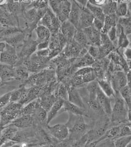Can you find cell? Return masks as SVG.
<instances>
[{
    "mask_svg": "<svg viewBox=\"0 0 131 147\" xmlns=\"http://www.w3.org/2000/svg\"><path fill=\"white\" fill-rule=\"evenodd\" d=\"M94 19L95 18L90 11L86 7H82L79 20V29H83L92 26Z\"/></svg>",
    "mask_w": 131,
    "mask_h": 147,
    "instance_id": "obj_19",
    "label": "cell"
},
{
    "mask_svg": "<svg viewBox=\"0 0 131 147\" xmlns=\"http://www.w3.org/2000/svg\"><path fill=\"white\" fill-rule=\"evenodd\" d=\"M104 22L100 20V19L95 18L94 20L93 26L97 29L98 30L101 32L102 30V28L104 27Z\"/></svg>",
    "mask_w": 131,
    "mask_h": 147,
    "instance_id": "obj_47",
    "label": "cell"
},
{
    "mask_svg": "<svg viewBox=\"0 0 131 147\" xmlns=\"http://www.w3.org/2000/svg\"></svg>",
    "mask_w": 131,
    "mask_h": 147,
    "instance_id": "obj_62",
    "label": "cell"
},
{
    "mask_svg": "<svg viewBox=\"0 0 131 147\" xmlns=\"http://www.w3.org/2000/svg\"><path fill=\"white\" fill-rule=\"evenodd\" d=\"M95 62V59L87 53L83 56L80 57V59L75 63L73 67L79 69L83 67H92Z\"/></svg>",
    "mask_w": 131,
    "mask_h": 147,
    "instance_id": "obj_28",
    "label": "cell"
},
{
    "mask_svg": "<svg viewBox=\"0 0 131 147\" xmlns=\"http://www.w3.org/2000/svg\"><path fill=\"white\" fill-rule=\"evenodd\" d=\"M109 81L114 89L115 94L119 93V91L127 85L126 72L123 70L116 71L112 74Z\"/></svg>",
    "mask_w": 131,
    "mask_h": 147,
    "instance_id": "obj_8",
    "label": "cell"
},
{
    "mask_svg": "<svg viewBox=\"0 0 131 147\" xmlns=\"http://www.w3.org/2000/svg\"><path fill=\"white\" fill-rule=\"evenodd\" d=\"M18 60L16 48L7 43L5 49L0 53V63L15 66Z\"/></svg>",
    "mask_w": 131,
    "mask_h": 147,
    "instance_id": "obj_5",
    "label": "cell"
},
{
    "mask_svg": "<svg viewBox=\"0 0 131 147\" xmlns=\"http://www.w3.org/2000/svg\"><path fill=\"white\" fill-rule=\"evenodd\" d=\"M99 88V85L97 80L87 84V90L88 94V101L97 99V91Z\"/></svg>",
    "mask_w": 131,
    "mask_h": 147,
    "instance_id": "obj_32",
    "label": "cell"
},
{
    "mask_svg": "<svg viewBox=\"0 0 131 147\" xmlns=\"http://www.w3.org/2000/svg\"><path fill=\"white\" fill-rule=\"evenodd\" d=\"M114 139H105L98 142L96 147H115Z\"/></svg>",
    "mask_w": 131,
    "mask_h": 147,
    "instance_id": "obj_42",
    "label": "cell"
},
{
    "mask_svg": "<svg viewBox=\"0 0 131 147\" xmlns=\"http://www.w3.org/2000/svg\"><path fill=\"white\" fill-rule=\"evenodd\" d=\"M7 2V0H0V5H3Z\"/></svg>",
    "mask_w": 131,
    "mask_h": 147,
    "instance_id": "obj_58",
    "label": "cell"
},
{
    "mask_svg": "<svg viewBox=\"0 0 131 147\" xmlns=\"http://www.w3.org/2000/svg\"><path fill=\"white\" fill-rule=\"evenodd\" d=\"M48 48H49V41H43L38 43L37 44V50L44 49Z\"/></svg>",
    "mask_w": 131,
    "mask_h": 147,
    "instance_id": "obj_50",
    "label": "cell"
},
{
    "mask_svg": "<svg viewBox=\"0 0 131 147\" xmlns=\"http://www.w3.org/2000/svg\"><path fill=\"white\" fill-rule=\"evenodd\" d=\"M131 141V135H125L114 139V146L116 147H125Z\"/></svg>",
    "mask_w": 131,
    "mask_h": 147,
    "instance_id": "obj_37",
    "label": "cell"
},
{
    "mask_svg": "<svg viewBox=\"0 0 131 147\" xmlns=\"http://www.w3.org/2000/svg\"><path fill=\"white\" fill-rule=\"evenodd\" d=\"M69 114V120L66 123L69 130V138L75 142L88 131L89 125L86 123L83 116L71 113Z\"/></svg>",
    "mask_w": 131,
    "mask_h": 147,
    "instance_id": "obj_1",
    "label": "cell"
},
{
    "mask_svg": "<svg viewBox=\"0 0 131 147\" xmlns=\"http://www.w3.org/2000/svg\"><path fill=\"white\" fill-rule=\"evenodd\" d=\"M0 83H1V78H0Z\"/></svg>",
    "mask_w": 131,
    "mask_h": 147,
    "instance_id": "obj_61",
    "label": "cell"
},
{
    "mask_svg": "<svg viewBox=\"0 0 131 147\" xmlns=\"http://www.w3.org/2000/svg\"><path fill=\"white\" fill-rule=\"evenodd\" d=\"M83 31L87 36L89 45L99 46L100 45L101 32L93 25L83 29Z\"/></svg>",
    "mask_w": 131,
    "mask_h": 147,
    "instance_id": "obj_14",
    "label": "cell"
},
{
    "mask_svg": "<svg viewBox=\"0 0 131 147\" xmlns=\"http://www.w3.org/2000/svg\"><path fill=\"white\" fill-rule=\"evenodd\" d=\"M50 52V48H46V49H44L37 50L36 52V54L38 55L39 56L42 57V58H44L48 59Z\"/></svg>",
    "mask_w": 131,
    "mask_h": 147,
    "instance_id": "obj_46",
    "label": "cell"
},
{
    "mask_svg": "<svg viewBox=\"0 0 131 147\" xmlns=\"http://www.w3.org/2000/svg\"><path fill=\"white\" fill-rule=\"evenodd\" d=\"M67 112L68 113H71L77 115H80L82 116L88 117L86 112V110L81 108L77 105L71 102L68 100H64L63 107L59 112L60 114Z\"/></svg>",
    "mask_w": 131,
    "mask_h": 147,
    "instance_id": "obj_15",
    "label": "cell"
},
{
    "mask_svg": "<svg viewBox=\"0 0 131 147\" xmlns=\"http://www.w3.org/2000/svg\"><path fill=\"white\" fill-rule=\"evenodd\" d=\"M117 16L115 14L106 16L104 27L100 32L102 34H107L112 27L117 25Z\"/></svg>",
    "mask_w": 131,
    "mask_h": 147,
    "instance_id": "obj_29",
    "label": "cell"
},
{
    "mask_svg": "<svg viewBox=\"0 0 131 147\" xmlns=\"http://www.w3.org/2000/svg\"><path fill=\"white\" fill-rule=\"evenodd\" d=\"M72 7L68 20L75 25L77 29H79V20L82 7L75 0H71Z\"/></svg>",
    "mask_w": 131,
    "mask_h": 147,
    "instance_id": "obj_13",
    "label": "cell"
},
{
    "mask_svg": "<svg viewBox=\"0 0 131 147\" xmlns=\"http://www.w3.org/2000/svg\"><path fill=\"white\" fill-rule=\"evenodd\" d=\"M10 94L11 92H10L0 96V108L5 106L10 102Z\"/></svg>",
    "mask_w": 131,
    "mask_h": 147,
    "instance_id": "obj_45",
    "label": "cell"
},
{
    "mask_svg": "<svg viewBox=\"0 0 131 147\" xmlns=\"http://www.w3.org/2000/svg\"><path fill=\"white\" fill-rule=\"evenodd\" d=\"M119 94L125 101L128 108L131 106V91L128 86L126 85L119 91Z\"/></svg>",
    "mask_w": 131,
    "mask_h": 147,
    "instance_id": "obj_36",
    "label": "cell"
},
{
    "mask_svg": "<svg viewBox=\"0 0 131 147\" xmlns=\"http://www.w3.org/2000/svg\"><path fill=\"white\" fill-rule=\"evenodd\" d=\"M12 123L17 128L25 129L35 125V121L32 116L22 115L14 120Z\"/></svg>",
    "mask_w": 131,
    "mask_h": 147,
    "instance_id": "obj_17",
    "label": "cell"
},
{
    "mask_svg": "<svg viewBox=\"0 0 131 147\" xmlns=\"http://www.w3.org/2000/svg\"><path fill=\"white\" fill-rule=\"evenodd\" d=\"M97 100L104 113L108 116L111 117L112 111L111 98L106 96L100 87L97 91Z\"/></svg>",
    "mask_w": 131,
    "mask_h": 147,
    "instance_id": "obj_11",
    "label": "cell"
},
{
    "mask_svg": "<svg viewBox=\"0 0 131 147\" xmlns=\"http://www.w3.org/2000/svg\"><path fill=\"white\" fill-rule=\"evenodd\" d=\"M2 26H3V25H2V24H1V23H0V30H2V29H1V27Z\"/></svg>",
    "mask_w": 131,
    "mask_h": 147,
    "instance_id": "obj_60",
    "label": "cell"
},
{
    "mask_svg": "<svg viewBox=\"0 0 131 147\" xmlns=\"http://www.w3.org/2000/svg\"><path fill=\"white\" fill-rule=\"evenodd\" d=\"M118 24L120 25L127 35L131 34V17L129 16L119 17Z\"/></svg>",
    "mask_w": 131,
    "mask_h": 147,
    "instance_id": "obj_35",
    "label": "cell"
},
{
    "mask_svg": "<svg viewBox=\"0 0 131 147\" xmlns=\"http://www.w3.org/2000/svg\"><path fill=\"white\" fill-rule=\"evenodd\" d=\"M35 31L37 37L36 41L37 43L50 41L51 33L48 28L41 25H37L35 28Z\"/></svg>",
    "mask_w": 131,
    "mask_h": 147,
    "instance_id": "obj_22",
    "label": "cell"
},
{
    "mask_svg": "<svg viewBox=\"0 0 131 147\" xmlns=\"http://www.w3.org/2000/svg\"><path fill=\"white\" fill-rule=\"evenodd\" d=\"M72 7V2L70 0H62L58 13L56 16L62 23L68 20Z\"/></svg>",
    "mask_w": 131,
    "mask_h": 147,
    "instance_id": "obj_20",
    "label": "cell"
},
{
    "mask_svg": "<svg viewBox=\"0 0 131 147\" xmlns=\"http://www.w3.org/2000/svg\"><path fill=\"white\" fill-rule=\"evenodd\" d=\"M86 7L90 11L95 18L100 19L104 22L106 14L104 13L102 7L94 5L88 2L86 5Z\"/></svg>",
    "mask_w": 131,
    "mask_h": 147,
    "instance_id": "obj_27",
    "label": "cell"
},
{
    "mask_svg": "<svg viewBox=\"0 0 131 147\" xmlns=\"http://www.w3.org/2000/svg\"><path fill=\"white\" fill-rule=\"evenodd\" d=\"M97 81L99 87L106 96L110 98L115 96V92L112 87L111 82L109 80L99 79H97Z\"/></svg>",
    "mask_w": 131,
    "mask_h": 147,
    "instance_id": "obj_23",
    "label": "cell"
},
{
    "mask_svg": "<svg viewBox=\"0 0 131 147\" xmlns=\"http://www.w3.org/2000/svg\"><path fill=\"white\" fill-rule=\"evenodd\" d=\"M129 69L131 70V60H126Z\"/></svg>",
    "mask_w": 131,
    "mask_h": 147,
    "instance_id": "obj_57",
    "label": "cell"
},
{
    "mask_svg": "<svg viewBox=\"0 0 131 147\" xmlns=\"http://www.w3.org/2000/svg\"><path fill=\"white\" fill-rule=\"evenodd\" d=\"M62 0H48L50 8L56 15L58 13Z\"/></svg>",
    "mask_w": 131,
    "mask_h": 147,
    "instance_id": "obj_39",
    "label": "cell"
},
{
    "mask_svg": "<svg viewBox=\"0 0 131 147\" xmlns=\"http://www.w3.org/2000/svg\"><path fill=\"white\" fill-rule=\"evenodd\" d=\"M22 31L18 28L9 27L3 28L2 30L0 31V38H4L7 36H10L12 34L19 33Z\"/></svg>",
    "mask_w": 131,
    "mask_h": 147,
    "instance_id": "obj_38",
    "label": "cell"
},
{
    "mask_svg": "<svg viewBox=\"0 0 131 147\" xmlns=\"http://www.w3.org/2000/svg\"><path fill=\"white\" fill-rule=\"evenodd\" d=\"M3 127H2V126H1V125H0V140L1 141H2V137H3Z\"/></svg>",
    "mask_w": 131,
    "mask_h": 147,
    "instance_id": "obj_56",
    "label": "cell"
},
{
    "mask_svg": "<svg viewBox=\"0 0 131 147\" xmlns=\"http://www.w3.org/2000/svg\"><path fill=\"white\" fill-rule=\"evenodd\" d=\"M128 15L129 14V17H131V0H130L129 2L128 3Z\"/></svg>",
    "mask_w": 131,
    "mask_h": 147,
    "instance_id": "obj_54",
    "label": "cell"
},
{
    "mask_svg": "<svg viewBox=\"0 0 131 147\" xmlns=\"http://www.w3.org/2000/svg\"><path fill=\"white\" fill-rule=\"evenodd\" d=\"M117 45L119 48H124L129 46L130 42L127 35L125 33L122 27L117 24Z\"/></svg>",
    "mask_w": 131,
    "mask_h": 147,
    "instance_id": "obj_24",
    "label": "cell"
},
{
    "mask_svg": "<svg viewBox=\"0 0 131 147\" xmlns=\"http://www.w3.org/2000/svg\"><path fill=\"white\" fill-rule=\"evenodd\" d=\"M67 88L68 91L69 101L81 108L86 109V107L77 88L72 86H67Z\"/></svg>",
    "mask_w": 131,
    "mask_h": 147,
    "instance_id": "obj_12",
    "label": "cell"
},
{
    "mask_svg": "<svg viewBox=\"0 0 131 147\" xmlns=\"http://www.w3.org/2000/svg\"><path fill=\"white\" fill-rule=\"evenodd\" d=\"M62 22L50 8H48L37 25H41L48 28L51 34L58 33L60 31Z\"/></svg>",
    "mask_w": 131,
    "mask_h": 147,
    "instance_id": "obj_4",
    "label": "cell"
},
{
    "mask_svg": "<svg viewBox=\"0 0 131 147\" xmlns=\"http://www.w3.org/2000/svg\"><path fill=\"white\" fill-rule=\"evenodd\" d=\"M107 36L111 40V41L113 43L115 41H117V27L116 26L112 27L109 31L107 33Z\"/></svg>",
    "mask_w": 131,
    "mask_h": 147,
    "instance_id": "obj_40",
    "label": "cell"
},
{
    "mask_svg": "<svg viewBox=\"0 0 131 147\" xmlns=\"http://www.w3.org/2000/svg\"><path fill=\"white\" fill-rule=\"evenodd\" d=\"M23 105L18 102H10L0 111V125L5 127L22 115Z\"/></svg>",
    "mask_w": 131,
    "mask_h": 147,
    "instance_id": "obj_3",
    "label": "cell"
},
{
    "mask_svg": "<svg viewBox=\"0 0 131 147\" xmlns=\"http://www.w3.org/2000/svg\"><path fill=\"white\" fill-rule=\"evenodd\" d=\"M75 1L83 7H86V5L88 2V0H75Z\"/></svg>",
    "mask_w": 131,
    "mask_h": 147,
    "instance_id": "obj_52",
    "label": "cell"
},
{
    "mask_svg": "<svg viewBox=\"0 0 131 147\" xmlns=\"http://www.w3.org/2000/svg\"><path fill=\"white\" fill-rule=\"evenodd\" d=\"M0 78L2 86L7 82L17 80L15 66L0 63Z\"/></svg>",
    "mask_w": 131,
    "mask_h": 147,
    "instance_id": "obj_7",
    "label": "cell"
},
{
    "mask_svg": "<svg viewBox=\"0 0 131 147\" xmlns=\"http://www.w3.org/2000/svg\"><path fill=\"white\" fill-rule=\"evenodd\" d=\"M117 4L116 0H107L106 4L102 7L106 16L115 14Z\"/></svg>",
    "mask_w": 131,
    "mask_h": 147,
    "instance_id": "obj_33",
    "label": "cell"
},
{
    "mask_svg": "<svg viewBox=\"0 0 131 147\" xmlns=\"http://www.w3.org/2000/svg\"><path fill=\"white\" fill-rule=\"evenodd\" d=\"M127 147H131V141L130 143L129 144H128V146H127Z\"/></svg>",
    "mask_w": 131,
    "mask_h": 147,
    "instance_id": "obj_59",
    "label": "cell"
},
{
    "mask_svg": "<svg viewBox=\"0 0 131 147\" xmlns=\"http://www.w3.org/2000/svg\"><path fill=\"white\" fill-rule=\"evenodd\" d=\"M123 56L126 60H131V46H128L124 49Z\"/></svg>",
    "mask_w": 131,
    "mask_h": 147,
    "instance_id": "obj_48",
    "label": "cell"
},
{
    "mask_svg": "<svg viewBox=\"0 0 131 147\" xmlns=\"http://www.w3.org/2000/svg\"><path fill=\"white\" fill-rule=\"evenodd\" d=\"M114 97L115 101L110 117L111 121L115 125L126 123L128 121V106L119 93L116 94Z\"/></svg>",
    "mask_w": 131,
    "mask_h": 147,
    "instance_id": "obj_2",
    "label": "cell"
},
{
    "mask_svg": "<svg viewBox=\"0 0 131 147\" xmlns=\"http://www.w3.org/2000/svg\"><path fill=\"white\" fill-rule=\"evenodd\" d=\"M107 1V0H88V2L94 5L102 7L106 4Z\"/></svg>",
    "mask_w": 131,
    "mask_h": 147,
    "instance_id": "obj_49",
    "label": "cell"
},
{
    "mask_svg": "<svg viewBox=\"0 0 131 147\" xmlns=\"http://www.w3.org/2000/svg\"><path fill=\"white\" fill-rule=\"evenodd\" d=\"M17 80L24 83L29 77V69L27 67L22 63H17L15 65Z\"/></svg>",
    "mask_w": 131,
    "mask_h": 147,
    "instance_id": "obj_26",
    "label": "cell"
},
{
    "mask_svg": "<svg viewBox=\"0 0 131 147\" xmlns=\"http://www.w3.org/2000/svg\"><path fill=\"white\" fill-rule=\"evenodd\" d=\"M25 39V36L22 32L12 34L10 36L0 38V40L5 41L7 44L16 48L22 47Z\"/></svg>",
    "mask_w": 131,
    "mask_h": 147,
    "instance_id": "obj_16",
    "label": "cell"
},
{
    "mask_svg": "<svg viewBox=\"0 0 131 147\" xmlns=\"http://www.w3.org/2000/svg\"><path fill=\"white\" fill-rule=\"evenodd\" d=\"M88 53L94 59H98L99 55V46L90 45L87 48Z\"/></svg>",
    "mask_w": 131,
    "mask_h": 147,
    "instance_id": "obj_43",
    "label": "cell"
},
{
    "mask_svg": "<svg viewBox=\"0 0 131 147\" xmlns=\"http://www.w3.org/2000/svg\"><path fill=\"white\" fill-rule=\"evenodd\" d=\"M127 85L131 91V70L129 69L126 73Z\"/></svg>",
    "mask_w": 131,
    "mask_h": 147,
    "instance_id": "obj_51",
    "label": "cell"
},
{
    "mask_svg": "<svg viewBox=\"0 0 131 147\" xmlns=\"http://www.w3.org/2000/svg\"><path fill=\"white\" fill-rule=\"evenodd\" d=\"M18 0H9L7 2V7L11 12L16 13L18 11L19 9Z\"/></svg>",
    "mask_w": 131,
    "mask_h": 147,
    "instance_id": "obj_41",
    "label": "cell"
},
{
    "mask_svg": "<svg viewBox=\"0 0 131 147\" xmlns=\"http://www.w3.org/2000/svg\"><path fill=\"white\" fill-rule=\"evenodd\" d=\"M64 100L61 98H57L50 110L48 112L47 123L49 125L50 122L54 119L55 117L59 114V112L62 107Z\"/></svg>",
    "mask_w": 131,
    "mask_h": 147,
    "instance_id": "obj_21",
    "label": "cell"
},
{
    "mask_svg": "<svg viewBox=\"0 0 131 147\" xmlns=\"http://www.w3.org/2000/svg\"><path fill=\"white\" fill-rule=\"evenodd\" d=\"M73 39L84 47L87 48L90 45L87 36L82 29H77Z\"/></svg>",
    "mask_w": 131,
    "mask_h": 147,
    "instance_id": "obj_31",
    "label": "cell"
},
{
    "mask_svg": "<svg viewBox=\"0 0 131 147\" xmlns=\"http://www.w3.org/2000/svg\"><path fill=\"white\" fill-rule=\"evenodd\" d=\"M128 2L122 1L118 3L116 10L115 14L117 17H126L128 16Z\"/></svg>",
    "mask_w": 131,
    "mask_h": 147,
    "instance_id": "obj_34",
    "label": "cell"
},
{
    "mask_svg": "<svg viewBox=\"0 0 131 147\" xmlns=\"http://www.w3.org/2000/svg\"><path fill=\"white\" fill-rule=\"evenodd\" d=\"M45 128L50 136L59 141L64 140L69 137V130L66 124L59 123L53 126L48 125Z\"/></svg>",
    "mask_w": 131,
    "mask_h": 147,
    "instance_id": "obj_6",
    "label": "cell"
},
{
    "mask_svg": "<svg viewBox=\"0 0 131 147\" xmlns=\"http://www.w3.org/2000/svg\"><path fill=\"white\" fill-rule=\"evenodd\" d=\"M54 94L57 98H61L64 100H68V88L63 83H60L57 85Z\"/></svg>",
    "mask_w": 131,
    "mask_h": 147,
    "instance_id": "obj_30",
    "label": "cell"
},
{
    "mask_svg": "<svg viewBox=\"0 0 131 147\" xmlns=\"http://www.w3.org/2000/svg\"><path fill=\"white\" fill-rule=\"evenodd\" d=\"M57 98L54 94H50L41 96L39 98L41 106L47 112L50 110Z\"/></svg>",
    "mask_w": 131,
    "mask_h": 147,
    "instance_id": "obj_25",
    "label": "cell"
},
{
    "mask_svg": "<svg viewBox=\"0 0 131 147\" xmlns=\"http://www.w3.org/2000/svg\"><path fill=\"white\" fill-rule=\"evenodd\" d=\"M37 41L29 37L25 39L21 47V50L19 53V58H28L35 53L37 50Z\"/></svg>",
    "mask_w": 131,
    "mask_h": 147,
    "instance_id": "obj_9",
    "label": "cell"
},
{
    "mask_svg": "<svg viewBox=\"0 0 131 147\" xmlns=\"http://www.w3.org/2000/svg\"><path fill=\"white\" fill-rule=\"evenodd\" d=\"M7 45V43L5 41L0 40V53H2L5 50Z\"/></svg>",
    "mask_w": 131,
    "mask_h": 147,
    "instance_id": "obj_53",
    "label": "cell"
},
{
    "mask_svg": "<svg viewBox=\"0 0 131 147\" xmlns=\"http://www.w3.org/2000/svg\"><path fill=\"white\" fill-rule=\"evenodd\" d=\"M83 47L73 39L67 42L62 50V54L67 58H76L79 57L81 50Z\"/></svg>",
    "mask_w": 131,
    "mask_h": 147,
    "instance_id": "obj_10",
    "label": "cell"
},
{
    "mask_svg": "<svg viewBox=\"0 0 131 147\" xmlns=\"http://www.w3.org/2000/svg\"><path fill=\"white\" fill-rule=\"evenodd\" d=\"M128 121L131 123V107L128 108Z\"/></svg>",
    "mask_w": 131,
    "mask_h": 147,
    "instance_id": "obj_55",
    "label": "cell"
},
{
    "mask_svg": "<svg viewBox=\"0 0 131 147\" xmlns=\"http://www.w3.org/2000/svg\"><path fill=\"white\" fill-rule=\"evenodd\" d=\"M93 71L94 69L92 67H83L78 69L77 71L75 72L74 75L81 76Z\"/></svg>",
    "mask_w": 131,
    "mask_h": 147,
    "instance_id": "obj_44",
    "label": "cell"
},
{
    "mask_svg": "<svg viewBox=\"0 0 131 147\" xmlns=\"http://www.w3.org/2000/svg\"><path fill=\"white\" fill-rule=\"evenodd\" d=\"M77 31V28L69 20H67L62 23L60 29V32L65 36L68 42L73 39Z\"/></svg>",
    "mask_w": 131,
    "mask_h": 147,
    "instance_id": "obj_18",
    "label": "cell"
}]
</instances>
